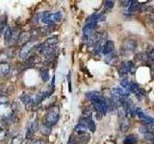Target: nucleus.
Masks as SVG:
<instances>
[{
    "mask_svg": "<svg viewBox=\"0 0 154 144\" xmlns=\"http://www.w3.org/2000/svg\"><path fill=\"white\" fill-rule=\"evenodd\" d=\"M60 117V109L58 106L54 105L51 106V107L47 110V112L45 115V122L47 124H49L50 126L55 125Z\"/></svg>",
    "mask_w": 154,
    "mask_h": 144,
    "instance_id": "f257e3e1",
    "label": "nucleus"
},
{
    "mask_svg": "<svg viewBox=\"0 0 154 144\" xmlns=\"http://www.w3.org/2000/svg\"><path fill=\"white\" fill-rule=\"evenodd\" d=\"M137 49V41L132 40V38H127L125 40L120 48V55L122 56H129L130 54L134 53Z\"/></svg>",
    "mask_w": 154,
    "mask_h": 144,
    "instance_id": "f03ea898",
    "label": "nucleus"
},
{
    "mask_svg": "<svg viewBox=\"0 0 154 144\" xmlns=\"http://www.w3.org/2000/svg\"><path fill=\"white\" fill-rule=\"evenodd\" d=\"M90 139L91 136L88 132L83 134H73L69 136L67 144H87Z\"/></svg>",
    "mask_w": 154,
    "mask_h": 144,
    "instance_id": "7ed1b4c3",
    "label": "nucleus"
},
{
    "mask_svg": "<svg viewBox=\"0 0 154 144\" xmlns=\"http://www.w3.org/2000/svg\"><path fill=\"white\" fill-rule=\"evenodd\" d=\"M37 44L38 43L36 42V40H31L27 42L26 44H24L21 47L20 51H19V58L23 61L27 60L28 58L31 57V55L33 54V49Z\"/></svg>",
    "mask_w": 154,
    "mask_h": 144,
    "instance_id": "20e7f679",
    "label": "nucleus"
},
{
    "mask_svg": "<svg viewBox=\"0 0 154 144\" xmlns=\"http://www.w3.org/2000/svg\"><path fill=\"white\" fill-rule=\"evenodd\" d=\"M22 103L25 106V109L28 110V112H33L37 109L38 106L35 103V100L32 99L30 96L27 95V94H22L21 97H20Z\"/></svg>",
    "mask_w": 154,
    "mask_h": 144,
    "instance_id": "39448f33",
    "label": "nucleus"
},
{
    "mask_svg": "<svg viewBox=\"0 0 154 144\" xmlns=\"http://www.w3.org/2000/svg\"><path fill=\"white\" fill-rule=\"evenodd\" d=\"M14 51L13 48L0 51V64H6L9 60H11L14 57Z\"/></svg>",
    "mask_w": 154,
    "mask_h": 144,
    "instance_id": "423d86ee",
    "label": "nucleus"
},
{
    "mask_svg": "<svg viewBox=\"0 0 154 144\" xmlns=\"http://www.w3.org/2000/svg\"><path fill=\"white\" fill-rule=\"evenodd\" d=\"M42 21L46 24V25H53V24L55 23V20H54V14H52L51 12L49 11H45L42 13Z\"/></svg>",
    "mask_w": 154,
    "mask_h": 144,
    "instance_id": "0eeeda50",
    "label": "nucleus"
},
{
    "mask_svg": "<svg viewBox=\"0 0 154 144\" xmlns=\"http://www.w3.org/2000/svg\"><path fill=\"white\" fill-rule=\"evenodd\" d=\"M20 30H19V28H14L13 31H12V36H11V38H10V41L8 43V45L10 46H13L16 43H18V40H19V37H20Z\"/></svg>",
    "mask_w": 154,
    "mask_h": 144,
    "instance_id": "6e6552de",
    "label": "nucleus"
},
{
    "mask_svg": "<svg viewBox=\"0 0 154 144\" xmlns=\"http://www.w3.org/2000/svg\"><path fill=\"white\" fill-rule=\"evenodd\" d=\"M114 50H115V42L113 40H107L104 43L103 48H102V53L105 56L113 53Z\"/></svg>",
    "mask_w": 154,
    "mask_h": 144,
    "instance_id": "1a4fd4ad",
    "label": "nucleus"
},
{
    "mask_svg": "<svg viewBox=\"0 0 154 144\" xmlns=\"http://www.w3.org/2000/svg\"><path fill=\"white\" fill-rule=\"evenodd\" d=\"M130 92L136 94L138 97H141V96H143L144 94L143 89L137 83H134V82H131V86H130Z\"/></svg>",
    "mask_w": 154,
    "mask_h": 144,
    "instance_id": "9d476101",
    "label": "nucleus"
},
{
    "mask_svg": "<svg viewBox=\"0 0 154 144\" xmlns=\"http://www.w3.org/2000/svg\"><path fill=\"white\" fill-rule=\"evenodd\" d=\"M32 40V35H31V32L28 31V32H22L20 34V37H19V40H18V43L19 44H26L27 42L31 41Z\"/></svg>",
    "mask_w": 154,
    "mask_h": 144,
    "instance_id": "9b49d317",
    "label": "nucleus"
},
{
    "mask_svg": "<svg viewBox=\"0 0 154 144\" xmlns=\"http://www.w3.org/2000/svg\"><path fill=\"white\" fill-rule=\"evenodd\" d=\"M55 25L53 24V25H46L45 27H42L40 28V32H41V37L42 36H47V35H50L51 33H53L55 31Z\"/></svg>",
    "mask_w": 154,
    "mask_h": 144,
    "instance_id": "f8f14e48",
    "label": "nucleus"
},
{
    "mask_svg": "<svg viewBox=\"0 0 154 144\" xmlns=\"http://www.w3.org/2000/svg\"><path fill=\"white\" fill-rule=\"evenodd\" d=\"M51 127L49 124H47L45 121L42 122L40 126H38V130L41 131V133L45 136H49L50 133H51Z\"/></svg>",
    "mask_w": 154,
    "mask_h": 144,
    "instance_id": "ddd939ff",
    "label": "nucleus"
},
{
    "mask_svg": "<svg viewBox=\"0 0 154 144\" xmlns=\"http://www.w3.org/2000/svg\"><path fill=\"white\" fill-rule=\"evenodd\" d=\"M139 5H140L139 1H135V0H133V1L130 2V5H129V7L127 8V11H126L129 16H130V14H135L136 12H138Z\"/></svg>",
    "mask_w": 154,
    "mask_h": 144,
    "instance_id": "4468645a",
    "label": "nucleus"
},
{
    "mask_svg": "<svg viewBox=\"0 0 154 144\" xmlns=\"http://www.w3.org/2000/svg\"><path fill=\"white\" fill-rule=\"evenodd\" d=\"M147 55V65H150L154 67V47H150L146 51Z\"/></svg>",
    "mask_w": 154,
    "mask_h": 144,
    "instance_id": "2eb2a0df",
    "label": "nucleus"
},
{
    "mask_svg": "<svg viewBox=\"0 0 154 144\" xmlns=\"http://www.w3.org/2000/svg\"><path fill=\"white\" fill-rule=\"evenodd\" d=\"M11 66L8 64H0V77H5L10 74Z\"/></svg>",
    "mask_w": 154,
    "mask_h": 144,
    "instance_id": "dca6fc26",
    "label": "nucleus"
},
{
    "mask_svg": "<svg viewBox=\"0 0 154 144\" xmlns=\"http://www.w3.org/2000/svg\"><path fill=\"white\" fill-rule=\"evenodd\" d=\"M124 64L126 66L128 73H131V74H135V72L137 70V66L135 64V62L132 61H125L124 62Z\"/></svg>",
    "mask_w": 154,
    "mask_h": 144,
    "instance_id": "f3484780",
    "label": "nucleus"
},
{
    "mask_svg": "<svg viewBox=\"0 0 154 144\" xmlns=\"http://www.w3.org/2000/svg\"><path fill=\"white\" fill-rule=\"evenodd\" d=\"M138 142V136L136 134H129L124 138L123 144H137Z\"/></svg>",
    "mask_w": 154,
    "mask_h": 144,
    "instance_id": "a211bd4d",
    "label": "nucleus"
},
{
    "mask_svg": "<svg viewBox=\"0 0 154 144\" xmlns=\"http://www.w3.org/2000/svg\"><path fill=\"white\" fill-rule=\"evenodd\" d=\"M130 127V118L124 117L120 119V130L122 132H126Z\"/></svg>",
    "mask_w": 154,
    "mask_h": 144,
    "instance_id": "6ab92c4d",
    "label": "nucleus"
},
{
    "mask_svg": "<svg viewBox=\"0 0 154 144\" xmlns=\"http://www.w3.org/2000/svg\"><path fill=\"white\" fill-rule=\"evenodd\" d=\"M58 42H59V38H58V37H50V38H48L45 42H43V45L45 46H53V45H56Z\"/></svg>",
    "mask_w": 154,
    "mask_h": 144,
    "instance_id": "aec40b11",
    "label": "nucleus"
},
{
    "mask_svg": "<svg viewBox=\"0 0 154 144\" xmlns=\"http://www.w3.org/2000/svg\"><path fill=\"white\" fill-rule=\"evenodd\" d=\"M12 31L13 29L11 27H7L5 29V32H4V40H5V43L8 45V43L10 41V38H11V36H12Z\"/></svg>",
    "mask_w": 154,
    "mask_h": 144,
    "instance_id": "412c9836",
    "label": "nucleus"
},
{
    "mask_svg": "<svg viewBox=\"0 0 154 144\" xmlns=\"http://www.w3.org/2000/svg\"><path fill=\"white\" fill-rule=\"evenodd\" d=\"M128 74V71H127V68L126 66H125L124 64V62H122V64H120V66L119 67V75L120 77H122V78H125V77L127 76Z\"/></svg>",
    "mask_w": 154,
    "mask_h": 144,
    "instance_id": "4be33fe9",
    "label": "nucleus"
},
{
    "mask_svg": "<svg viewBox=\"0 0 154 144\" xmlns=\"http://www.w3.org/2000/svg\"><path fill=\"white\" fill-rule=\"evenodd\" d=\"M120 86H122L123 89H125L127 92L130 93V86H131V82H130L127 78H123L120 81Z\"/></svg>",
    "mask_w": 154,
    "mask_h": 144,
    "instance_id": "5701e85b",
    "label": "nucleus"
},
{
    "mask_svg": "<svg viewBox=\"0 0 154 144\" xmlns=\"http://www.w3.org/2000/svg\"><path fill=\"white\" fill-rule=\"evenodd\" d=\"M23 143V136L22 134H16L13 138H12V141L11 144H22Z\"/></svg>",
    "mask_w": 154,
    "mask_h": 144,
    "instance_id": "b1692460",
    "label": "nucleus"
},
{
    "mask_svg": "<svg viewBox=\"0 0 154 144\" xmlns=\"http://www.w3.org/2000/svg\"><path fill=\"white\" fill-rule=\"evenodd\" d=\"M87 128H88L91 133H94L96 130V125L95 122L93 120V118L90 117L88 120V124H87Z\"/></svg>",
    "mask_w": 154,
    "mask_h": 144,
    "instance_id": "393cba45",
    "label": "nucleus"
},
{
    "mask_svg": "<svg viewBox=\"0 0 154 144\" xmlns=\"http://www.w3.org/2000/svg\"><path fill=\"white\" fill-rule=\"evenodd\" d=\"M41 78L45 83L49 81V71H48V69H42L41 71Z\"/></svg>",
    "mask_w": 154,
    "mask_h": 144,
    "instance_id": "a878e982",
    "label": "nucleus"
},
{
    "mask_svg": "<svg viewBox=\"0 0 154 144\" xmlns=\"http://www.w3.org/2000/svg\"><path fill=\"white\" fill-rule=\"evenodd\" d=\"M142 121L143 122L144 125H146V126H151V125H154V118L149 116V115H146V117H143L142 119Z\"/></svg>",
    "mask_w": 154,
    "mask_h": 144,
    "instance_id": "bb28decb",
    "label": "nucleus"
},
{
    "mask_svg": "<svg viewBox=\"0 0 154 144\" xmlns=\"http://www.w3.org/2000/svg\"><path fill=\"white\" fill-rule=\"evenodd\" d=\"M38 121L37 120H35V121H33V122H31V124L29 125V127H28V129L30 130V131L33 133V134H35L38 130Z\"/></svg>",
    "mask_w": 154,
    "mask_h": 144,
    "instance_id": "cd10ccee",
    "label": "nucleus"
},
{
    "mask_svg": "<svg viewBox=\"0 0 154 144\" xmlns=\"http://www.w3.org/2000/svg\"><path fill=\"white\" fill-rule=\"evenodd\" d=\"M146 113L143 112V110L142 109H140V108H136V112H135V116H137L139 117L140 119H143V117H146Z\"/></svg>",
    "mask_w": 154,
    "mask_h": 144,
    "instance_id": "c85d7f7f",
    "label": "nucleus"
},
{
    "mask_svg": "<svg viewBox=\"0 0 154 144\" xmlns=\"http://www.w3.org/2000/svg\"><path fill=\"white\" fill-rule=\"evenodd\" d=\"M113 53H111V54L106 56V59H105L106 60V62H107V64H113V62H115L116 61H117V59H118V58L116 57L115 55L113 56Z\"/></svg>",
    "mask_w": 154,
    "mask_h": 144,
    "instance_id": "c756f323",
    "label": "nucleus"
},
{
    "mask_svg": "<svg viewBox=\"0 0 154 144\" xmlns=\"http://www.w3.org/2000/svg\"><path fill=\"white\" fill-rule=\"evenodd\" d=\"M11 110H12L13 112H19V110H20V104H19L18 102H17V101H14V102H13L11 104Z\"/></svg>",
    "mask_w": 154,
    "mask_h": 144,
    "instance_id": "7c9ffc66",
    "label": "nucleus"
},
{
    "mask_svg": "<svg viewBox=\"0 0 154 144\" xmlns=\"http://www.w3.org/2000/svg\"><path fill=\"white\" fill-rule=\"evenodd\" d=\"M115 6V2L114 1H111V0H106V1H104V7L106 9L108 10H111L113 9Z\"/></svg>",
    "mask_w": 154,
    "mask_h": 144,
    "instance_id": "2f4dec72",
    "label": "nucleus"
},
{
    "mask_svg": "<svg viewBox=\"0 0 154 144\" xmlns=\"http://www.w3.org/2000/svg\"><path fill=\"white\" fill-rule=\"evenodd\" d=\"M26 144H45L42 139H38V138H32L30 140H28Z\"/></svg>",
    "mask_w": 154,
    "mask_h": 144,
    "instance_id": "473e14b6",
    "label": "nucleus"
},
{
    "mask_svg": "<svg viewBox=\"0 0 154 144\" xmlns=\"http://www.w3.org/2000/svg\"><path fill=\"white\" fill-rule=\"evenodd\" d=\"M41 17H42V14H37L36 16H33V18H32V23L34 24V25H37V24L38 23V21H40Z\"/></svg>",
    "mask_w": 154,
    "mask_h": 144,
    "instance_id": "72a5a7b5",
    "label": "nucleus"
},
{
    "mask_svg": "<svg viewBox=\"0 0 154 144\" xmlns=\"http://www.w3.org/2000/svg\"><path fill=\"white\" fill-rule=\"evenodd\" d=\"M144 138H146V140H148V141L153 142L154 141V134H152V133H146V134H144Z\"/></svg>",
    "mask_w": 154,
    "mask_h": 144,
    "instance_id": "f704fd0d",
    "label": "nucleus"
},
{
    "mask_svg": "<svg viewBox=\"0 0 154 144\" xmlns=\"http://www.w3.org/2000/svg\"><path fill=\"white\" fill-rule=\"evenodd\" d=\"M63 18V16H62V13L61 12H57L54 14V20L55 22H60Z\"/></svg>",
    "mask_w": 154,
    "mask_h": 144,
    "instance_id": "c9c22d12",
    "label": "nucleus"
},
{
    "mask_svg": "<svg viewBox=\"0 0 154 144\" xmlns=\"http://www.w3.org/2000/svg\"><path fill=\"white\" fill-rule=\"evenodd\" d=\"M9 103V98L5 95H0V105H4Z\"/></svg>",
    "mask_w": 154,
    "mask_h": 144,
    "instance_id": "e433bc0d",
    "label": "nucleus"
},
{
    "mask_svg": "<svg viewBox=\"0 0 154 144\" xmlns=\"http://www.w3.org/2000/svg\"><path fill=\"white\" fill-rule=\"evenodd\" d=\"M130 0H125V1H120L119 3H120V5H122V7H129V5H130Z\"/></svg>",
    "mask_w": 154,
    "mask_h": 144,
    "instance_id": "4c0bfd02",
    "label": "nucleus"
},
{
    "mask_svg": "<svg viewBox=\"0 0 154 144\" xmlns=\"http://www.w3.org/2000/svg\"><path fill=\"white\" fill-rule=\"evenodd\" d=\"M70 72L69 73V75H67V81H69V92H71V80H70Z\"/></svg>",
    "mask_w": 154,
    "mask_h": 144,
    "instance_id": "58836bf2",
    "label": "nucleus"
},
{
    "mask_svg": "<svg viewBox=\"0 0 154 144\" xmlns=\"http://www.w3.org/2000/svg\"><path fill=\"white\" fill-rule=\"evenodd\" d=\"M152 13L154 14V7H153V9H152Z\"/></svg>",
    "mask_w": 154,
    "mask_h": 144,
    "instance_id": "ea45409f",
    "label": "nucleus"
},
{
    "mask_svg": "<svg viewBox=\"0 0 154 144\" xmlns=\"http://www.w3.org/2000/svg\"><path fill=\"white\" fill-rule=\"evenodd\" d=\"M153 142H154V141H153Z\"/></svg>",
    "mask_w": 154,
    "mask_h": 144,
    "instance_id": "a19ab883",
    "label": "nucleus"
}]
</instances>
